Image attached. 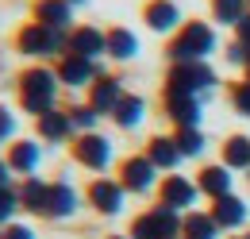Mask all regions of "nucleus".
<instances>
[{"instance_id": "nucleus-1", "label": "nucleus", "mask_w": 250, "mask_h": 239, "mask_svg": "<svg viewBox=\"0 0 250 239\" xmlns=\"http://www.w3.org/2000/svg\"><path fill=\"white\" fill-rule=\"evenodd\" d=\"M212 50H216V31L196 20V24H185V27L173 35V43H169L166 54L177 66V62H204Z\"/></svg>"}, {"instance_id": "nucleus-2", "label": "nucleus", "mask_w": 250, "mask_h": 239, "mask_svg": "<svg viewBox=\"0 0 250 239\" xmlns=\"http://www.w3.org/2000/svg\"><path fill=\"white\" fill-rule=\"evenodd\" d=\"M54 96H58V73H50V70H27L20 77V100H23V108L35 120L54 108Z\"/></svg>"}, {"instance_id": "nucleus-3", "label": "nucleus", "mask_w": 250, "mask_h": 239, "mask_svg": "<svg viewBox=\"0 0 250 239\" xmlns=\"http://www.w3.org/2000/svg\"><path fill=\"white\" fill-rule=\"evenodd\" d=\"M181 224H185V216L158 205L131 224V239H181Z\"/></svg>"}, {"instance_id": "nucleus-4", "label": "nucleus", "mask_w": 250, "mask_h": 239, "mask_svg": "<svg viewBox=\"0 0 250 239\" xmlns=\"http://www.w3.org/2000/svg\"><path fill=\"white\" fill-rule=\"evenodd\" d=\"M212 85H216V70L208 62H177L166 77V93H188V96L212 89Z\"/></svg>"}, {"instance_id": "nucleus-5", "label": "nucleus", "mask_w": 250, "mask_h": 239, "mask_svg": "<svg viewBox=\"0 0 250 239\" xmlns=\"http://www.w3.org/2000/svg\"><path fill=\"white\" fill-rule=\"evenodd\" d=\"M69 47V39H65L62 31L54 27H42V24H31V27L20 31V50L23 54H31V58H46V54H58Z\"/></svg>"}, {"instance_id": "nucleus-6", "label": "nucleus", "mask_w": 250, "mask_h": 239, "mask_svg": "<svg viewBox=\"0 0 250 239\" xmlns=\"http://www.w3.org/2000/svg\"><path fill=\"white\" fill-rule=\"evenodd\" d=\"M73 158H77L81 166H89V170H104V166L112 162V143H108L104 135H96V131H85V135L73 143Z\"/></svg>"}, {"instance_id": "nucleus-7", "label": "nucleus", "mask_w": 250, "mask_h": 239, "mask_svg": "<svg viewBox=\"0 0 250 239\" xmlns=\"http://www.w3.org/2000/svg\"><path fill=\"white\" fill-rule=\"evenodd\" d=\"M154 181H158V166L146 158V154H135V158L124 162L120 185H124L127 193H146V189H154Z\"/></svg>"}, {"instance_id": "nucleus-8", "label": "nucleus", "mask_w": 250, "mask_h": 239, "mask_svg": "<svg viewBox=\"0 0 250 239\" xmlns=\"http://www.w3.org/2000/svg\"><path fill=\"white\" fill-rule=\"evenodd\" d=\"M124 185L112 178H96L93 185H89V201H93L96 212H104V216H116V212L124 209Z\"/></svg>"}, {"instance_id": "nucleus-9", "label": "nucleus", "mask_w": 250, "mask_h": 239, "mask_svg": "<svg viewBox=\"0 0 250 239\" xmlns=\"http://www.w3.org/2000/svg\"><path fill=\"white\" fill-rule=\"evenodd\" d=\"M58 81L62 85H69V89H77V85H93L96 81V62L93 58H81V54H65L62 62H58Z\"/></svg>"}, {"instance_id": "nucleus-10", "label": "nucleus", "mask_w": 250, "mask_h": 239, "mask_svg": "<svg viewBox=\"0 0 250 239\" xmlns=\"http://www.w3.org/2000/svg\"><path fill=\"white\" fill-rule=\"evenodd\" d=\"M166 116L177 127H200V100L188 93H166Z\"/></svg>"}, {"instance_id": "nucleus-11", "label": "nucleus", "mask_w": 250, "mask_h": 239, "mask_svg": "<svg viewBox=\"0 0 250 239\" xmlns=\"http://www.w3.org/2000/svg\"><path fill=\"white\" fill-rule=\"evenodd\" d=\"M196 201V185L188 178H181V174H169V178L162 181V205L173 212H185L188 205Z\"/></svg>"}, {"instance_id": "nucleus-12", "label": "nucleus", "mask_w": 250, "mask_h": 239, "mask_svg": "<svg viewBox=\"0 0 250 239\" xmlns=\"http://www.w3.org/2000/svg\"><path fill=\"white\" fill-rule=\"evenodd\" d=\"M81 205V197H77V189L69 185V181H54L50 185V193H46V212L42 216H54V220H65V216H73Z\"/></svg>"}, {"instance_id": "nucleus-13", "label": "nucleus", "mask_w": 250, "mask_h": 239, "mask_svg": "<svg viewBox=\"0 0 250 239\" xmlns=\"http://www.w3.org/2000/svg\"><path fill=\"white\" fill-rule=\"evenodd\" d=\"M124 96H127V93H124V85H120V77H96L89 104H93L100 116H112V112H116V104H120Z\"/></svg>"}, {"instance_id": "nucleus-14", "label": "nucleus", "mask_w": 250, "mask_h": 239, "mask_svg": "<svg viewBox=\"0 0 250 239\" xmlns=\"http://www.w3.org/2000/svg\"><path fill=\"white\" fill-rule=\"evenodd\" d=\"M69 54H81V58H96V54H108V35L96 27H77L69 35Z\"/></svg>"}, {"instance_id": "nucleus-15", "label": "nucleus", "mask_w": 250, "mask_h": 239, "mask_svg": "<svg viewBox=\"0 0 250 239\" xmlns=\"http://www.w3.org/2000/svg\"><path fill=\"white\" fill-rule=\"evenodd\" d=\"M143 20H146L150 31H173L181 24V8H177L173 0H150L146 12H143Z\"/></svg>"}, {"instance_id": "nucleus-16", "label": "nucleus", "mask_w": 250, "mask_h": 239, "mask_svg": "<svg viewBox=\"0 0 250 239\" xmlns=\"http://www.w3.org/2000/svg\"><path fill=\"white\" fill-rule=\"evenodd\" d=\"M212 216H216L219 228H243V224H247V201H243V197H235V193H227V197H216V205H212Z\"/></svg>"}, {"instance_id": "nucleus-17", "label": "nucleus", "mask_w": 250, "mask_h": 239, "mask_svg": "<svg viewBox=\"0 0 250 239\" xmlns=\"http://www.w3.org/2000/svg\"><path fill=\"white\" fill-rule=\"evenodd\" d=\"M35 123H39V135H42V143H65V139H69V131H73L69 112H58V108L42 112Z\"/></svg>"}, {"instance_id": "nucleus-18", "label": "nucleus", "mask_w": 250, "mask_h": 239, "mask_svg": "<svg viewBox=\"0 0 250 239\" xmlns=\"http://www.w3.org/2000/svg\"><path fill=\"white\" fill-rule=\"evenodd\" d=\"M35 16H39L42 27L65 31V27H69V20H73V4H69V0H39Z\"/></svg>"}, {"instance_id": "nucleus-19", "label": "nucleus", "mask_w": 250, "mask_h": 239, "mask_svg": "<svg viewBox=\"0 0 250 239\" xmlns=\"http://www.w3.org/2000/svg\"><path fill=\"white\" fill-rule=\"evenodd\" d=\"M196 189L208 193L212 201H216V197H227V193H231V174H227V166H204L200 178H196Z\"/></svg>"}, {"instance_id": "nucleus-20", "label": "nucleus", "mask_w": 250, "mask_h": 239, "mask_svg": "<svg viewBox=\"0 0 250 239\" xmlns=\"http://www.w3.org/2000/svg\"><path fill=\"white\" fill-rule=\"evenodd\" d=\"M219 224L212 212H188L185 224H181V239H216Z\"/></svg>"}, {"instance_id": "nucleus-21", "label": "nucleus", "mask_w": 250, "mask_h": 239, "mask_svg": "<svg viewBox=\"0 0 250 239\" xmlns=\"http://www.w3.org/2000/svg\"><path fill=\"white\" fill-rule=\"evenodd\" d=\"M146 158L154 162L158 170H173V166H177L185 154L177 150V143H173L169 135H158V139H150V150H146Z\"/></svg>"}, {"instance_id": "nucleus-22", "label": "nucleus", "mask_w": 250, "mask_h": 239, "mask_svg": "<svg viewBox=\"0 0 250 239\" xmlns=\"http://www.w3.org/2000/svg\"><path fill=\"white\" fill-rule=\"evenodd\" d=\"M104 35H108V54H112V58L127 62V58H135V54H139V39H135V31L112 27V31H104Z\"/></svg>"}, {"instance_id": "nucleus-23", "label": "nucleus", "mask_w": 250, "mask_h": 239, "mask_svg": "<svg viewBox=\"0 0 250 239\" xmlns=\"http://www.w3.org/2000/svg\"><path fill=\"white\" fill-rule=\"evenodd\" d=\"M143 116H146V100H143V96H124V100L116 104V112H112V120H116L124 131L139 127V123H143Z\"/></svg>"}, {"instance_id": "nucleus-24", "label": "nucleus", "mask_w": 250, "mask_h": 239, "mask_svg": "<svg viewBox=\"0 0 250 239\" xmlns=\"http://www.w3.org/2000/svg\"><path fill=\"white\" fill-rule=\"evenodd\" d=\"M223 166L227 170H250V139L247 135H231L223 143Z\"/></svg>"}, {"instance_id": "nucleus-25", "label": "nucleus", "mask_w": 250, "mask_h": 239, "mask_svg": "<svg viewBox=\"0 0 250 239\" xmlns=\"http://www.w3.org/2000/svg\"><path fill=\"white\" fill-rule=\"evenodd\" d=\"M46 193H50V185L39 178H27L20 185V209L27 212H46Z\"/></svg>"}, {"instance_id": "nucleus-26", "label": "nucleus", "mask_w": 250, "mask_h": 239, "mask_svg": "<svg viewBox=\"0 0 250 239\" xmlns=\"http://www.w3.org/2000/svg\"><path fill=\"white\" fill-rule=\"evenodd\" d=\"M8 166H12L16 174H31L35 166H39V143H31V139L12 143V158H8Z\"/></svg>"}, {"instance_id": "nucleus-27", "label": "nucleus", "mask_w": 250, "mask_h": 239, "mask_svg": "<svg viewBox=\"0 0 250 239\" xmlns=\"http://www.w3.org/2000/svg\"><path fill=\"white\" fill-rule=\"evenodd\" d=\"M247 12H250L247 0H212V16H216L219 24H227V27H235Z\"/></svg>"}, {"instance_id": "nucleus-28", "label": "nucleus", "mask_w": 250, "mask_h": 239, "mask_svg": "<svg viewBox=\"0 0 250 239\" xmlns=\"http://www.w3.org/2000/svg\"><path fill=\"white\" fill-rule=\"evenodd\" d=\"M173 143H177V150H181L185 158H196V154L204 150V135H200V127H177Z\"/></svg>"}, {"instance_id": "nucleus-29", "label": "nucleus", "mask_w": 250, "mask_h": 239, "mask_svg": "<svg viewBox=\"0 0 250 239\" xmlns=\"http://www.w3.org/2000/svg\"><path fill=\"white\" fill-rule=\"evenodd\" d=\"M96 120H100V112H96L93 104H73V108H69V123H73V131H81V135L93 131Z\"/></svg>"}, {"instance_id": "nucleus-30", "label": "nucleus", "mask_w": 250, "mask_h": 239, "mask_svg": "<svg viewBox=\"0 0 250 239\" xmlns=\"http://www.w3.org/2000/svg\"><path fill=\"white\" fill-rule=\"evenodd\" d=\"M16 209H20V189H0V224H8L12 216H16Z\"/></svg>"}, {"instance_id": "nucleus-31", "label": "nucleus", "mask_w": 250, "mask_h": 239, "mask_svg": "<svg viewBox=\"0 0 250 239\" xmlns=\"http://www.w3.org/2000/svg\"><path fill=\"white\" fill-rule=\"evenodd\" d=\"M231 100H235V108H239L243 116H250V85H247V81H243L239 89L231 93Z\"/></svg>"}, {"instance_id": "nucleus-32", "label": "nucleus", "mask_w": 250, "mask_h": 239, "mask_svg": "<svg viewBox=\"0 0 250 239\" xmlns=\"http://www.w3.org/2000/svg\"><path fill=\"white\" fill-rule=\"evenodd\" d=\"M227 62H231V66H247V43L235 39V43L227 47Z\"/></svg>"}, {"instance_id": "nucleus-33", "label": "nucleus", "mask_w": 250, "mask_h": 239, "mask_svg": "<svg viewBox=\"0 0 250 239\" xmlns=\"http://www.w3.org/2000/svg\"><path fill=\"white\" fill-rule=\"evenodd\" d=\"M12 127H16V120H12V112H8L4 104H0V143H4L8 135H12Z\"/></svg>"}, {"instance_id": "nucleus-34", "label": "nucleus", "mask_w": 250, "mask_h": 239, "mask_svg": "<svg viewBox=\"0 0 250 239\" xmlns=\"http://www.w3.org/2000/svg\"><path fill=\"white\" fill-rule=\"evenodd\" d=\"M4 239H35V232L27 228V224H12V228L4 232Z\"/></svg>"}, {"instance_id": "nucleus-35", "label": "nucleus", "mask_w": 250, "mask_h": 239, "mask_svg": "<svg viewBox=\"0 0 250 239\" xmlns=\"http://www.w3.org/2000/svg\"><path fill=\"white\" fill-rule=\"evenodd\" d=\"M235 35H239V43H250V12L235 24Z\"/></svg>"}, {"instance_id": "nucleus-36", "label": "nucleus", "mask_w": 250, "mask_h": 239, "mask_svg": "<svg viewBox=\"0 0 250 239\" xmlns=\"http://www.w3.org/2000/svg\"><path fill=\"white\" fill-rule=\"evenodd\" d=\"M8 170H12V166H8V162H0V189H8Z\"/></svg>"}, {"instance_id": "nucleus-37", "label": "nucleus", "mask_w": 250, "mask_h": 239, "mask_svg": "<svg viewBox=\"0 0 250 239\" xmlns=\"http://www.w3.org/2000/svg\"><path fill=\"white\" fill-rule=\"evenodd\" d=\"M247 66H250V43H247Z\"/></svg>"}, {"instance_id": "nucleus-38", "label": "nucleus", "mask_w": 250, "mask_h": 239, "mask_svg": "<svg viewBox=\"0 0 250 239\" xmlns=\"http://www.w3.org/2000/svg\"><path fill=\"white\" fill-rule=\"evenodd\" d=\"M247 85H250V66H247Z\"/></svg>"}, {"instance_id": "nucleus-39", "label": "nucleus", "mask_w": 250, "mask_h": 239, "mask_svg": "<svg viewBox=\"0 0 250 239\" xmlns=\"http://www.w3.org/2000/svg\"><path fill=\"white\" fill-rule=\"evenodd\" d=\"M112 239H131V236H112Z\"/></svg>"}, {"instance_id": "nucleus-40", "label": "nucleus", "mask_w": 250, "mask_h": 239, "mask_svg": "<svg viewBox=\"0 0 250 239\" xmlns=\"http://www.w3.org/2000/svg\"><path fill=\"white\" fill-rule=\"evenodd\" d=\"M69 4H85V0H69Z\"/></svg>"}, {"instance_id": "nucleus-41", "label": "nucleus", "mask_w": 250, "mask_h": 239, "mask_svg": "<svg viewBox=\"0 0 250 239\" xmlns=\"http://www.w3.org/2000/svg\"><path fill=\"white\" fill-rule=\"evenodd\" d=\"M247 8H250V0H247Z\"/></svg>"}, {"instance_id": "nucleus-42", "label": "nucleus", "mask_w": 250, "mask_h": 239, "mask_svg": "<svg viewBox=\"0 0 250 239\" xmlns=\"http://www.w3.org/2000/svg\"><path fill=\"white\" fill-rule=\"evenodd\" d=\"M239 239H243V236H239Z\"/></svg>"}, {"instance_id": "nucleus-43", "label": "nucleus", "mask_w": 250, "mask_h": 239, "mask_svg": "<svg viewBox=\"0 0 250 239\" xmlns=\"http://www.w3.org/2000/svg\"><path fill=\"white\" fill-rule=\"evenodd\" d=\"M0 239H4V236H0Z\"/></svg>"}]
</instances>
